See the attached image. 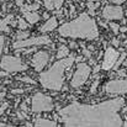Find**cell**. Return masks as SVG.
<instances>
[{"label":"cell","instance_id":"1","mask_svg":"<svg viewBox=\"0 0 127 127\" xmlns=\"http://www.w3.org/2000/svg\"><path fill=\"white\" fill-rule=\"evenodd\" d=\"M125 100L115 97L106 100L97 105H84L72 102L59 110L58 115L61 121L67 127H120L127 126L120 116V110L124 109Z\"/></svg>","mask_w":127,"mask_h":127},{"label":"cell","instance_id":"2","mask_svg":"<svg viewBox=\"0 0 127 127\" xmlns=\"http://www.w3.org/2000/svg\"><path fill=\"white\" fill-rule=\"evenodd\" d=\"M58 32L63 37H72V38L95 40L99 37V29L96 21L85 12L80 14L75 20L63 24L58 29Z\"/></svg>","mask_w":127,"mask_h":127},{"label":"cell","instance_id":"3","mask_svg":"<svg viewBox=\"0 0 127 127\" xmlns=\"http://www.w3.org/2000/svg\"><path fill=\"white\" fill-rule=\"evenodd\" d=\"M74 63L73 57H65L56 62L48 70L40 74V83L43 88L53 91H59L64 83V72Z\"/></svg>","mask_w":127,"mask_h":127},{"label":"cell","instance_id":"4","mask_svg":"<svg viewBox=\"0 0 127 127\" xmlns=\"http://www.w3.org/2000/svg\"><path fill=\"white\" fill-rule=\"evenodd\" d=\"M0 68L7 73H17L27 69V65L17 57L4 56L0 59Z\"/></svg>","mask_w":127,"mask_h":127},{"label":"cell","instance_id":"5","mask_svg":"<svg viewBox=\"0 0 127 127\" xmlns=\"http://www.w3.org/2000/svg\"><path fill=\"white\" fill-rule=\"evenodd\" d=\"M53 107H54V105H53L52 99L42 93H37L31 100V109L33 112L52 111Z\"/></svg>","mask_w":127,"mask_h":127},{"label":"cell","instance_id":"6","mask_svg":"<svg viewBox=\"0 0 127 127\" xmlns=\"http://www.w3.org/2000/svg\"><path fill=\"white\" fill-rule=\"evenodd\" d=\"M90 72H91L90 70V67L86 63H79L78 67H77V70H75V73H74V75L72 78L70 86L74 88V89L80 88L88 80V78L90 75Z\"/></svg>","mask_w":127,"mask_h":127},{"label":"cell","instance_id":"7","mask_svg":"<svg viewBox=\"0 0 127 127\" xmlns=\"http://www.w3.org/2000/svg\"><path fill=\"white\" fill-rule=\"evenodd\" d=\"M51 38L48 36H37V37H27L25 40L21 41H16L12 44L14 49H24L27 47H37V46H42V44H49Z\"/></svg>","mask_w":127,"mask_h":127},{"label":"cell","instance_id":"8","mask_svg":"<svg viewBox=\"0 0 127 127\" xmlns=\"http://www.w3.org/2000/svg\"><path fill=\"white\" fill-rule=\"evenodd\" d=\"M105 91L107 94H126L127 80L126 79H116L111 80L105 85Z\"/></svg>","mask_w":127,"mask_h":127},{"label":"cell","instance_id":"9","mask_svg":"<svg viewBox=\"0 0 127 127\" xmlns=\"http://www.w3.org/2000/svg\"><path fill=\"white\" fill-rule=\"evenodd\" d=\"M119 57H120V53H119L116 49H114L112 47L107 48L106 52H105V56H104V62H102V64H101V69H104V70H110V69H112V67H114L115 63L117 62Z\"/></svg>","mask_w":127,"mask_h":127},{"label":"cell","instance_id":"10","mask_svg":"<svg viewBox=\"0 0 127 127\" xmlns=\"http://www.w3.org/2000/svg\"><path fill=\"white\" fill-rule=\"evenodd\" d=\"M102 17L105 20H121L124 16V9L121 6H114V5H107L102 10Z\"/></svg>","mask_w":127,"mask_h":127},{"label":"cell","instance_id":"11","mask_svg":"<svg viewBox=\"0 0 127 127\" xmlns=\"http://www.w3.org/2000/svg\"><path fill=\"white\" fill-rule=\"evenodd\" d=\"M49 61V54L44 51H38L33 57H32V64L36 72H42V69L47 65Z\"/></svg>","mask_w":127,"mask_h":127},{"label":"cell","instance_id":"12","mask_svg":"<svg viewBox=\"0 0 127 127\" xmlns=\"http://www.w3.org/2000/svg\"><path fill=\"white\" fill-rule=\"evenodd\" d=\"M9 25H15V21H14V15H7L5 19H1L0 20V31L2 32H10V27Z\"/></svg>","mask_w":127,"mask_h":127},{"label":"cell","instance_id":"13","mask_svg":"<svg viewBox=\"0 0 127 127\" xmlns=\"http://www.w3.org/2000/svg\"><path fill=\"white\" fill-rule=\"evenodd\" d=\"M58 26V20L53 16V17H51V19H48L47 20V22L41 26V29H40V31L43 32V33H46V32H49V31H53L56 27Z\"/></svg>","mask_w":127,"mask_h":127},{"label":"cell","instance_id":"14","mask_svg":"<svg viewBox=\"0 0 127 127\" xmlns=\"http://www.w3.org/2000/svg\"><path fill=\"white\" fill-rule=\"evenodd\" d=\"M64 0H43V4L47 10H59L63 5Z\"/></svg>","mask_w":127,"mask_h":127},{"label":"cell","instance_id":"15","mask_svg":"<svg viewBox=\"0 0 127 127\" xmlns=\"http://www.w3.org/2000/svg\"><path fill=\"white\" fill-rule=\"evenodd\" d=\"M22 14H24L26 21H27L29 24H31V25L38 22L40 19H41V16H40L37 12H35V11H25V12H22Z\"/></svg>","mask_w":127,"mask_h":127},{"label":"cell","instance_id":"16","mask_svg":"<svg viewBox=\"0 0 127 127\" xmlns=\"http://www.w3.org/2000/svg\"><path fill=\"white\" fill-rule=\"evenodd\" d=\"M33 126L37 127H53L57 126L56 121H51V120H46V119H36Z\"/></svg>","mask_w":127,"mask_h":127},{"label":"cell","instance_id":"17","mask_svg":"<svg viewBox=\"0 0 127 127\" xmlns=\"http://www.w3.org/2000/svg\"><path fill=\"white\" fill-rule=\"evenodd\" d=\"M67 56H69V48L64 44L59 46L58 48V52H57V58L58 59H62V58H65Z\"/></svg>","mask_w":127,"mask_h":127},{"label":"cell","instance_id":"18","mask_svg":"<svg viewBox=\"0 0 127 127\" xmlns=\"http://www.w3.org/2000/svg\"><path fill=\"white\" fill-rule=\"evenodd\" d=\"M38 9H40V5L37 2H35V4H31V5H24L21 7V11L22 12H25V11H36Z\"/></svg>","mask_w":127,"mask_h":127},{"label":"cell","instance_id":"19","mask_svg":"<svg viewBox=\"0 0 127 127\" xmlns=\"http://www.w3.org/2000/svg\"><path fill=\"white\" fill-rule=\"evenodd\" d=\"M30 36V33L27 32V31H25V30H21V31H19L17 33H16V41H21V40H25V38H27Z\"/></svg>","mask_w":127,"mask_h":127},{"label":"cell","instance_id":"20","mask_svg":"<svg viewBox=\"0 0 127 127\" xmlns=\"http://www.w3.org/2000/svg\"><path fill=\"white\" fill-rule=\"evenodd\" d=\"M125 59H126V53H122V54H120V57H119L117 62H116V63H115V65L112 67V68H114V70H117V69L120 68L121 63H124V62H125Z\"/></svg>","mask_w":127,"mask_h":127},{"label":"cell","instance_id":"21","mask_svg":"<svg viewBox=\"0 0 127 127\" xmlns=\"http://www.w3.org/2000/svg\"><path fill=\"white\" fill-rule=\"evenodd\" d=\"M17 27H19L20 30H26V29L29 27V22H26L22 17H20V19L17 20Z\"/></svg>","mask_w":127,"mask_h":127},{"label":"cell","instance_id":"22","mask_svg":"<svg viewBox=\"0 0 127 127\" xmlns=\"http://www.w3.org/2000/svg\"><path fill=\"white\" fill-rule=\"evenodd\" d=\"M99 6L97 2H91V1H88V7L90 10V14H94V11L96 10V7Z\"/></svg>","mask_w":127,"mask_h":127},{"label":"cell","instance_id":"23","mask_svg":"<svg viewBox=\"0 0 127 127\" xmlns=\"http://www.w3.org/2000/svg\"><path fill=\"white\" fill-rule=\"evenodd\" d=\"M110 27H111V30H112V32H114L115 35H117V33H119V31H120V25L111 22V24H110Z\"/></svg>","mask_w":127,"mask_h":127},{"label":"cell","instance_id":"24","mask_svg":"<svg viewBox=\"0 0 127 127\" xmlns=\"http://www.w3.org/2000/svg\"><path fill=\"white\" fill-rule=\"evenodd\" d=\"M19 80H21V82H25V83H30V84H35V80L33 79H31V78H29V77H25V78H17Z\"/></svg>","mask_w":127,"mask_h":127},{"label":"cell","instance_id":"25","mask_svg":"<svg viewBox=\"0 0 127 127\" xmlns=\"http://www.w3.org/2000/svg\"><path fill=\"white\" fill-rule=\"evenodd\" d=\"M97 85H99V80L96 79V80L93 83V85H91V89H90V93H91V94H94V93L96 91V89H97Z\"/></svg>","mask_w":127,"mask_h":127},{"label":"cell","instance_id":"26","mask_svg":"<svg viewBox=\"0 0 127 127\" xmlns=\"http://www.w3.org/2000/svg\"><path fill=\"white\" fill-rule=\"evenodd\" d=\"M4 44H5V37L4 36H0V59H1V52H2Z\"/></svg>","mask_w":127,"mask_h":127},{"label":"cell","instance_id":"27","mask_svg":"<svg viewBox=\"0 0 127 127\" xmlns=\"http://www.w3.org/2000/svg\"><path fill=\"white\" fill-rule=\"evenodd\" d=\"M7 107H9V104H7V102L1 104V106H0V115H2V114H4V111H5Z\"/></svg>","mask_w":127,"mask_h":127},{"label":"cell","instance_id":"28","mask_svg":"<svg viewBox=\"0 0 127 127\" xmlns=\"http://www.w3.org/2000/svg\"><path fill=\"white\" fill-rule=\"evenodd\" d=\"M83 56L85 58H91V52L89 49H86V48H83Z\"/></svg>","mask_w":127,"mask_h":127},{"label":"cell","instance_id":"29","mask_svg":"<svg viewBox=\"0 0 127 127\" xmlns=\"http://www.w3.org/2000/svg\"><path fill=\"white\" fill-rule=\"evenodd\" d=\"M117 74H119V77L125 78V77H126V70H122V69H121V70H119V69H117Z\"/></svg>","mask_w":127,"mask_h":127},{"label":"cell","instance_id":"30","mask_svg":"<svg viewBox=\"0 0 127 127\" xmlns=\"http://www.w3.org/2000/svg\"><path fill=\"white\" fill-rule=\"evenodd\" d=\"M11 93H12V94H22L24 90H22V89H14V90H11Z\"/></svg>","mask_w":127,"mask_h":127},{"label":"cell","instance_id":"31","mask_svg":"<svg viewBox=\"0 0 127 127\" xmlns=\"http://www.w3.org/2000/svg\"><path fill=\"white\" fill-rule=\"evenodd\" d=\"M16 6L22 7V6H24V0H16Z\"/></svg>","mask_w":127,"mask_h":127},{"label":"cell","instance_id":"32","mask_svg":"<svg viewBox=\"0 0 127 127\" xmlns=\"http://www.w3.org/2000/svg\"><path fill=\"white\" fill-rule=\"evenodd\" d=\"M114 4H117V5H120V4H122V2H125L127 0H111Z\"/></svg>","mask_w":127,"mask_h":127},{"label":"cell","instance_id":"33","mask_svg":"<svg viewBox=\"0 0 127 127\" xmlns=\"http://www.w3.org/2000/svg\"><path fill=\"white\" fill-rule=\"evenodd\" d=\"M119 44H120L119 40H116V38H115V40H112V46H116V47H117Z\"/></svg>","mask_w":127,"mask_h":127},{"label":"cell","instance_id":"34","mask_svg":"<svg viewBox=\"0 0 127 127\" xmlns=\"http://www.w3.org/2000/svg\"><path fill=\"white\" fill-rule=\"evenodd\" d=\"M100 68H101V67H99V65H96V67L94 68V73H97V72L100 70Z\"/></svg>","mask_w":127,"mask_h":127},{"label":"cell","instance_id":"35","mask_svg":"<svg viewBox=\"0 0 127 127\" xmlns=\"http://www.w3.org/2000/svg\"><path fill=\"white\" fill-rule=\"evenodd\" d=\"M7 75V72H0V77H6Z\"/></svg>","mask_w":127,"mask_h":127},{"label":"cell","instance_id":"36","mask_svg":"<svg viewBox=\"0 0 127 127\" xmlns=\"http://www.w3.org/2000/svg\"><path fill=\"white\" fill-rule=\"evenodd\" d=\"M70 47H72V48H77V43L75 42H70Z\"/></svg>","mask_w":127,"mask_h":127},{"label":"cell","instance_id":"37","mask_svg":"<svg viewBox=\"0 0 127 127\" xmlns=\"http://www.w3.org/2000/svg\"><path fill=\"white\" fill-rule=\"evenodd\" d=\"M120 31L121 32H127V27H120Z\"/></svg>","mask_w":127,"mask_h":127},{"label":"cell","instance_id":"38","mask_svg":"<svg viewBox=\"0 0 127 127\" xmlns=\"http://www.w3.org/2000/svg\"><path fill=\"white\" fill-rule=\"evenodd\" d=\"M25 125H26V126H33V125H32V124H31V122H26V124H25Z\"/></svg>","mask_w":127,"mask_h":127},{"label":"cell","instance_id":"39","mask_svg":"<svg viewBox=\"0 0 127 127\" xmlns=\"http://www.w3.org/2000/svg\"><path fill=\"white\" fill-rule=\"evenodd\" d=\"M86 1H91V2H97V1H100V0H86Z\"/></svg>","mask_w":127,"mask_h":127},{"label":"cell","instance_id":"40","mask_svg":"<svg viewBox=\"0 0 127 127\" xmlns=\"http://www.w3.org/2000/svg\"><path fill=\"white\" fill-rule=\"evenodd\" d=\"M4 1H9V0H4Z\"/></svg>","mask_w":127,"mask_h":127},{"label":"cell","instance_id":"41","mask_svg":"<svg viewBox=\"0 0 127 127\" xmlns=\"http://www.w3.org/2000/svg\"><path fill=\"white\" fill-rule=\"evenodd\" d=\"M126 15H127V10H126Z\"/></svg>","mask_w":127,"mask_h":127},{"label":"cell","instance_id":"42","mask_svg":"<svg viewBox=\"0 0 127 127\" xmlns=\"http://www.w3.org/2000/svg\"><path fill=\"white\" fill-rule=\"evenodd\" d=\"M0 99H1V96H0Z\"/></svg>","mask_w":127,"mask_h":127},{"label":"cell","instance_id":"43","mask_svg":"<svg viewBox=\"0 0 127 127\" xmlns=\"http://www.w3.org/2000/svg\"><path fill=\"white\" fill-rule=\"evenodd\" d=\"M0 1H1V0H0Z\"/></svg>","mask_w":127,"mask_h":127}]
</instances>
